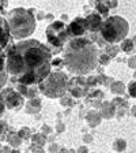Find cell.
I'll return each instance as SVG.
<instances>
[{
  "mask_svg": "<svg viewBox=\"0 0 136 153\" xmlns=\"http://www.w3.org/2000/svg\"><path fill=\"white\" fill-rule=\"evenodd\" d=\"M61 63H63V60H60V59H54V60L52 62V66H56V67L59 66V67H60Z\"/></svg>",
  "mask_w": 136,
  "mask_h": 153,
  "instance_id": "obj_28",
  "label": "cell"
},
{
  "mask_svg": "<svg viewBox=\"0 0 136 153\" xmlns=\"http://www.w3.org/2000/svg\"><path fill=\"white\" fill-rule=\"evenodd\" d=\"M133 48H135V44H133L132 40H124L123 44H121V49L124 52H132Z\"/></svg>",
  "mask_w": 136,
  "mask_h": 153,
  "instance_id": "obj_15",
  "label": "cell"
},
{
  "mask_svg": "<svg viewBox=\"0 0 136 153\" xmlns=\"http://www.w3.org/2000/svg\"><path fill=\"white\" fill-rule=\"evenodd\" d=\"M125 146H127V143H125L124 140H117V141H114V143H113V149L117 150V152H123L125 149Z\"/></svg>",
  "mask_w": 136,
  "mask_h": 153,
  "instance_id": "obj_18",
  "label": "cell"
},
{
  "mask_svg": "<svg viewBox=\"0 0 136 153\" xmlns=\"http://www.w3.org/2000/svg\"><path fill=\"white\" fill-rule=\"evenodd\" d=\"M19 137L21 138H29L30 137V130L27 127H23L19 130Z\"/></svg>",
  "mask_w": 136,
  "mask_h": 153,
  "instance_id": "obj_24",
  "label": "cell"
},
{
  "mask_svg": "<svg viewBox=\"0 0 136 153\" xmlns=\"http://www.w3.org/2000/svg\"><path fill=\"white\" fill-rule=\"evenodd\" d=\"M4 109H6V104H4V101H3V97H1V94H0V118L3 116V114H4Z\"/></svg>",
  "mask_w": 136,
  "mask_h": 153,
  "instance_id": "obj_25",
  "label": "cell"
},
{
  "mask_svg": "<svg viewBox=\"0 0 136 153\" xmlns=\"http://www.w3.org/2000/svg\"><path fill=\"white\" fill-rule=\"evenodd\" d=\"M18 90L21 93H25V96H27V86H26V85H21V83H19V85H18Z\"/></svg>",
  "mask_w": 136,
  "mask_h": 153,
  "instance_id": "obj_27",
  "label": "cell"
},
{
  "mask_svg": "<svg viewBox=\"0 0 136 153\" xmlns=\"http://www.w3.org/2000/svg\"><path fill=\"white\" fill-rule=\"evenodd\" d=\"M128 92H129L131 97H135L136 99V82H131L128 85Z\"/></svg>",
  "mask_w": 136,
  "mask_h": 153,
  "instance_id": "obj_22",
  "label": "cell"
},
{
  "mask_svg": "<svg viewBox=\"0 0 136 153\" xmlns=\"http://www.w3.org/2000/svg\"><path fill=\"white\" fill-rule=\"evenodd\" d=\"M7 23L11 32V37L16 40L29 37L35 30V18L33 15V10L14 8L7 14Z\"/></svg>",
  "mask_w": 136,
  "mask_h": 153,
  "instance_id": "obj_3",
  "label": "cell"
},
{
  "mask_svg": "<svg viewBox=\"0 0 136 153\" xmlns=\"http://www.w3.org/2000/svg\"><path fill=\"white\" fill-rule=\"evenodd\" d=\"M11 41V32H10L7 19L0 15V52H3L6 47Z\"/></svg>",
  "mask_w": 136,
  "mask_h": 153,
  "instance_id": "obj_9",
  "label": "cell"
},
{
  "mask_svg": "<svg viewBox=\"0 0 136 153\" xmlns=\"http://www.w3.org/2000/svg\"><path fill=\"white\" fill-rule=\"evenodd\" d=\"M102 22H104V21H102V18L98 14H90V15L86 18V27L91 33H95L101 29Z\"/></svg>",
  "mask_w": 136,
  "mask_h": 153,
  "instance_id": "obj_10",
  "label": "cell"
},
{
  "mask_svg": "<svg viewBox=\"0 0 136 153\" xmlns=\"http://www.w3.org/2000/svg\"><path fill=\"white\" fill-rule=\"evenodd\" d=\"M33 153H44V150L40 148H35V149H33Z\"/></svg>",
  "mask_w": 136,
  "mask_h": 153,
  "instance_id": "obj_31",
  "label": "cell"
},
{
  "mask_svg": "<svg viewBox=\"0 0 136 153\" xmlns=\"http://www.w3.org/2000/svg\"><path fill=\"white\" fill-rule=\"evenodd\" d=\"M87 122L90 123V126H97L101 122V116L98 114H95V112H90L87 115Z\"/></svg>",
  "mask_w": 136,
  "mask_h": 153,
  "instance_id": "obj_13",
  "label": "cell"
},
{
  "mask_svg": "<svg viewBox=\"0 0 136 153\" xmlns=\"http://www.w3.org/2000/svg\"><path fill=\"white\" fill-rule=\"evenodd\" d=\"M6 66L12 81L21 85L41 83L52 70V52L37 40H25L7 52Z\"/></svg>",
  "mask_w": 136,
  "mask_h": 153,
  "instance_id": "obj_1",
  "label": "cell"
},
{
  "mask_svg": "<svg viewBox=\"0 0 136 153\" xmlns=\"http://www.w3.org/2000/svg\"><path fill=\"white\" fill-rule=\"evenodd\" d=\"M33 141H34L37 145H44V143H45V137H44V135L37 134V135H34V137H33Z\"/></svg>",
  "mask_w": 136,
  "mask_h": 153,
  "instance_id": "obj_23",
  "label": "cell"
},
{
  "mask_svg": "<svg viewBox=\"0 0 136 153\" xmlns=\"http://www.w3.org/2000/svg\"><path fill=\"white\" fill-rule=\"evenodd\" d=\"M112 92L116 93V94H121L124 93V89H125V86L123 85V82H113L112 83Z\"/></svg>",
  "mask_w": 136,
  "mask_h": 153,
  "instance_id": "obj_14",
  "label": "cell"
},
{
  "mask_svg": "<svg viewBox=\"0 0 136 153\" xmlns=\"http://www.w3.org/2000/svg\"><path fill=\"white\" fill-rule=\"evenodd\" d=\"M98 59L102 64H108L109 63V56L108 55H101V57H98Z\"/></svg>",
  "mask_w": 136,
  "mask_h": 153,
  "instance_id": "obj_26",
  "label": "cell"
},
{
  "mask_svg": "<svg viewBox=\"0 0 136 153\" xmlns=\"http://www.w3.org/2000/svg\"><path fill=\"white\" fill-rule=\"evenodd\" d=\"M0 94H1L4 104H6V107L8 109L18 111V109L22 108L23 97H22V94H19L18 92H15V90H12V89H4Z\"/></svg>",
  "mask_w": 136,
  "mask_h": 153,
  "instance_id": "obj_7",
  "label": "cell"
},
{
  "mask_svg": "<svg viewBox=\"0 0 136 153\" xmlns=\"http://www.w3.org/2000/svg\"><path fill=\"white\" fill-rule=\"evenodd\" d=\"M42 130H44L45 133H49V130H51V128L48 127V126H44V127H42Z\"/></svg>",
  "mask_w": 136,
  "mask_h": 153,
  "instance_id": "obj_32",
  "label": "cell"
},
{
  "mask_svg": "<svg viewBox=\"0 0 136 153\" xmlns=\"http://www.w3.org/2000/svg\"><path fill=\"white\" fill-rule=\"evenodd\" d=\"M110 108H113V105H112L110 102H105V104L102 105V108H101V115L102 116H105V118H112V115L113 114L109 112V109Z\"/></svg>",
  "mask_w": 136,
  "mask_h": 153,
  "instance_id": "obj_16",
  "label": "cell"
},
{
  "mask_svg": "<svg viewBox=\"0 0 136 153\" xmlns=\"http://www.w3.org/2000/svg\"><path fill=\"white\" fill-rule=\"evenodd\" d=\"M46 41L48 44L51 45V52L52 55H56L59 52H61L63 47L67 44L68 41V30H67V25L64 22H60V21H57V22H52L51 25L46 27Z\"/></svg>",
  "mask_w": 136,
  "mask_h": 153,
  "instance_id": "obj_6",
  "label": "cell"
},
{
  "mask_svg": "<svg viewBox=\"0 0 136 153\" xmlns=\"http://www.w3.org/2000/svg\"><path fill=\"white\" fill-rule=\"evenodd\" d=\"M105 6L106 7H116L117 3H116V1H108V3H105Z\"/></svg>",
  "mask_w": 136,
  "mask_h": 153,
  "instance_id": "obj_30",
  "label": "cell"
},
{
  "mask_svg": "<svg viewBox=\"0 0 136 153\" xmlns=\"http://www.w3.org/2000/svg\"><path fill=\"white\" fill-rule=\"evenodd\" d=\"M21 141H22V138L16 137V135H10V137H8V142H10V145H11V146L18 148L19 145H21Z\"/></svg>",
  "mask_w": 136,
  "mask_h": 153,
  "instance_id": "obj_19",
  "label": "cell"
},
{
  "mask_svg": "<svg viewBox=\"0 0 136 153\" xmlns=\"http://www.w3.org/2000/svg\"><path fill=\"white\" fill-rule=\"evenodd\" d=\"M7 130H8V126H7L6 122H0V140H1V138H4Z\"/></svg>",
  "mask_w": 136,
  "mask_h": 153,
  "instance_id": "obj_20",
  "label": "cell"
},
{
  "mask_svg": "<svg viewBox=\"0 0 136 153\" xmlns=\"http://www.w3.org/2000/svg\"><path fill=\"white\" fill-rule=\"evenodd\" d=\"M97 11H98V15L99 16H108V14H109V8L105 6L104 3H98V4H97Z\"/></svg>",
  "mask_w": 136,
  "mask_h": 153,
  "instance_id": "obj_17",
  "label": "cell"
},
{
  "mask_svg": "<svg viewBox=\"0 0 136 153\" xmlns=\"http://www.w3.org/2000/svg\"><path fill=\"white\" fill-rule=\"evenodd\" d=\"M128 64H129L131 68H136V59H129Z\"/></svg>",
  "mask_w": 136,
  "mask_h": 153,
  "instance_id": "obj_29",
  "label": "cell"
},
{
  "mask_svg": "<svg viewBox=\"0 0 136 153\" xmlns=\"http://www.w3.org/2000/svg\"><path fill=\"white\" fill-rule=\"evenodd\" d=\"M98 48L86 37L71 38L64 49V66L76 75H85L93 71L98 64Z\"/></svg>",
  "mask_w": 136,
  "mask_h": 153,
  "instance_id": "obj_2",
  "label": "cell"
},
{
  "mask_svg": "<svg viewBox=\"0 0 136 153\" xmlns=\"http://www.w3.org/2000/svg\"><path fill=\"white\" fill-rule=\"evenodd\" d=\"M7 81H8V71H7L6 66V59L0 56V90L6 86Z\"/></svg>",
  "mask_w": 136,
  "mask_h": 153,
  "instance_id": "obj_11",
  "label": "cell"
},
{
  "mask_svg": "<svg viewBox=\"0 0 136 153\" xmlns=\"http://www.w3.org/2000/svg\"><path fill=\"white\" fill-rule=\"evenodd\" d=\"M61 153H67V150H65V149H63V150H61Z\"/></svg>",
  "mask_w": 136,
  "mask_h": 153,
  "instance_id": "obj_34",
  "label": "cell"
},
{
  "mask_svg": "<svg viewBox=\"0 0 136 153\" xmlns=\"http://www.w3.org/2000/svg\"><path fill=\"white\" fill-rule=\"evenodd\" d=\"M87 152V150H86V148H80L79 149V153H86Z\"/></svg>",
  "mask_w": 136,
  "mask_h": 153,
  "instance_id": "obj_33",
  "label": "cell"
},
{
  "mask_svg": "<svg viewBox=\"0 0 136 153\" xmlns=\"http://www.w3.org/2000/svg\"><path fill=\"white\" fill-rule=\"evenodd\" d=\"M132 41H133V42H136V37H135V38H133V40H132Z\"/></svg>",
  "mask_w": 136,
  "mask_h": 153,
  "instance_id": "obj_35",
  "label": "cell"
},
{
  "mask_svg": "<svg viewBox=\"0 0 136 153\" xmlns=\"http://www.w3.org/2000/svg\"><path fill=\"white\" fill-rule=\"evenodd\" d=\"M67 30H68V36H70L71 38L83 37L85 32L87 30V27H86V19L75 18L70 25L67 26Z\"/></svg>",
  "mask_w": 136,
  "mask_h": 153,
  "instance_id": "obj_8",
  "label": "cell"
},
{
  "mask_svg": "<svg viewBox=\"0 0 136 153\" xmlns=\"http://www.w3.org/2000/svg\"><path fill=\"white\" fill-rule=\"evenodd\" d=\"M40 105H41L40 100H38V99H32V100H30V102L27 104V112H29V114L38 112V111H40Z\"/></svg>",
  "mask_w": 136,
  "mask_h": 153,
  "instance_id": "obj_12",
  "label": "cell"
},
{
  "mask_svg": "<svg viewBox=\"0 0 136 153\" xmlns=\"http://www.w3.org/2000/svg\"><path fill=\"white\" fill-rule=\"evenodd\" d=\"M106 52H108V56H112L114 57L116 55H117V48L114 47V45H109V47H106Z\"/></svg>",
  "mask_w": 136,
  "mask_h": 153,
  "instance_id": "obj_21",
  "label": "cell"
},
{
  "mask_svg": "<svg viewBox=\"0 0 136 153\" xmlns=\"http://www.w3.org/2000/svg\"><path fill=\"white\" fill-rule=\"evenodd\" d=\"M68 86V76L61 71L51 73L40 83V90L49 99H59L65 93Z\"/></svg>",
  "mask_w": 136,
  "mask_h": 153,
  "instance_id": "obj_5",
  "label": "cell"
},
{
  "mask_svg": "<svg viewBox=\"0 0 136 153\" xmlns=\"http://www.w3.org/2000/svg\"><path fill=\"white\" fill-rule=\"evenodd\" d=\"M129 25L121 16H109L102 22V26L99 29L101 37L108 44H117L120 41H124L127 37Z\"/></svg>",
  "mask_w": 136,
  "mask_h": 153,
  "instance_id": "obj_4",
  "label": "cell"
}]
</instances>
